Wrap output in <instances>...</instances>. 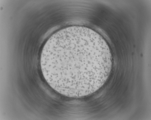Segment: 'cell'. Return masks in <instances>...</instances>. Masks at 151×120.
Returning a JSON list of instances; mask_svg holds the SVG:
<instances>
[{"label":"cell","instance_id":"cell-1","mask_svg":"<svg viewBox=\"0 0 151 120\" xmlns=\"http://www.w3.org/2000/svg\"><path fill=\"white\" fill-rule=\"evenodd\" d=\"M43 65L48 79L61 91L74 95L92 94L104 84L110 74L109 47L98 33L81 26L67 27L47 41Z\"/></svg>","mask_w":151,"mask_h":120}]
</instances>
